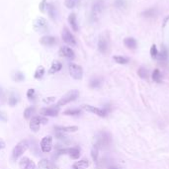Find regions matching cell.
Listing matches in <instances>:
<instances>
[{
  "label": "cell",
  "mask_w": 169,
  "mask_h": 169,
  "mask_svg": "<svg viewBox=\"0 0 169 169\" xmlns=\"http://www.w3.org/2000/svg\"><path fill=\"white\" fill-rule=\"evenodd\" d=\"M29 147V142L27 139H23V141H19L16 144L12 151V158L14 160H17L20 156L23 155V153L28 149Z\"/></svg>",
  "instance_id": "obj_1"
},
{
  "label": "cell",
  "mask_w": 169,
  "mask_h": 169,
  "mask_svg": "<svg viewBox=\"0 0 169 169\" xmlns=\"http://www.w3.org/2000/svg\"><path fill=\"white\" fill-rule=\"evenodd\" d=\"M78 96H79L78 90H70L69 92H67L64 96H62L61 99H59V101L57 102V106L61 107V106L66 105V104L76 100L77 98H78Z\"/></svg>",
  "instance_id": "obj_2"
},
{
  "label": "cell",
  "mask_w": 169,
  "mask_h": 169,
  "mask_svg": "<svg viewBox=\"0 0 169 169\" xmlns=\"http://www.w3.org/2000/svg\"><path fill=\"white\" fill-rule=\"evenodd\" d=\"M48 119L44 116H36L33 117L30 121V129L33 132H38L42 125H46L48 123Z\"/></svg>",
  "instance_id": "obj_3"
},
{
  "label": "cell",
  "mask_w": 169,
  "mask_h": 169,
  "mask_svg": "<svg viewBox=\"0 0 169 169\" xmlns=\"http://www.w3.org/2000/svg\"><path fill=\"white\" fill-rule=\"evenodd\" d=\"M68 70H69V74L71 75V77L76 80H80L82 78V76H83V69L78 64L69 63Z\"/></svg>",
  "instance_id": "obj_4"
},
{
  "label": "cell",
  "mask_w": 169,
  "mask_h": 169,
  "mask_svg": "<svg viewBox=\"0 0 169 169\" xmlns=\"http://www.w3.org/2000/svg\"><path fill=\"white\" fill-rule=\"evenodd\" d=\"M97 142L95 144L98 147H101V146H108L111 142V137L108 133L106 132H101L99 133V137H96Z\"/></svg>",
  "instance_id": "obj_5"
},
{
  "label": "cell",
  "mask_w": 169,
  "mask_h": 169,
  "mask_svg": "<svg viewBox=\"0 0 169 169\" xmlns=\"http://www.w3.org/2000/svg\"><path fill=\"white\" fill-rule=\"evenodd\" d=\"M40 146H41V149L43 152H50L53 148V137L50 135H46V137H43L41 143H40Z\"/></svg>",
  "instance_id": "obj_6"
},
{
  "label": "cell",
  "mask_w": 169,
  "mask_h": 169,
  "mask_svg": "<svg viewBox=\"0 0 169 169\" xmlns=\"http://www.w3.org/2000/svg\"><path fill=\"white\" fill-rule=\"evenodd\" d=\"M61 38L62 40H63V42L65 44H69V46H76V40H75L74 36H73L71 33L68 31L67 28H64L63 30H62V33H61Z\"/></svg>",
  "instance_id": "obj_7"
},
{
  "label": "cell",
  "mask_w": 169,
  "mask_h": 169,
  "mask_svg": "<svg viewBox=\"0 0 169 169\" xmlns=\"http://www.w3.org/2000/svg\"><path fill=\"white\" fill-rule=\"evenodd\" d=\"M41 114L44 116H46V117H57L59 115V106H53V107H46V108H43L41 109Z\"/></svg>",
  "instance_id": "obj_8"
},
{
  "label": "cell",
  "mask_w": 169,
  "mask_h": 169,
  "mask_svg": "<svg viewBox=\"0 0 169 169\" xmlns=\"http://www.w3.org/2000/svg\"><path fill=\"white\" fill-rule=\"evenodd\" d=\"M34 29L37 32H46L48 29V22L43 17H39L36 19L34 23Z\"/></svg>",
  "instance_id": "obj_9"
},
{
  "label": "cell",
  "mask_w": 169,
  "mask_h": 169,
  "mask_svg": "<svg viewBox=\"0 0 169 169\" xmlns=\"http://www.w3.org/2000/svg\"><path fill=\"white\" fill-rule=\"evenodd\" d=\"M82 108H83L85 111H87V112H90V113H92V114H95V115L99 116V117H106L107 114H108V113H107L104 109H99V108L94 107V106L83 105L82 106Z\"/></svg>",
  "instance_id": "obj_10"
},
{
  "label": "cell",
  "mask_w": 169,
  "mask_h": 169,
  "mask_svg": "<svg viewBox=\"0 0 169 169\" xmlns=\"http://www.w3.org/2000/svg\"><path fill=\"white\" fill-rule=\"evenodd\" d=\"M59 55L62 57H66V59H73L75 57V53L73 52L72 48L66 46H61V48H59Z\"/></svg>",
  "instance_id": "obj_11"
},
{
  "label": "cell",
  "mask_w": 169,
  "mask_h": 169,
  "mask_svg": "<svg viewBox=\"0 0 169 169\" xmlns=\"http://www.w3.org/2000/svg\"><path fill=\"white\" fill-rule=\"evenodd\" d=\"M98 50L101 53H106L109 50V41L104 36H101L98 40Z\"/></svg>",
  "instance_id": "obj_12"
},
{
  "label": "cell",
  "mask_w": 169,
  "mask_h": 169,
  "mask_svg": "<svg viewBox=\"0 0 169 169\" xmlns=\"http://www.w3.org/2000/svg\"><path fill=\"white\" fill-rule=\"evenodd\" d=\"M19 166L21 169H37L35 162L32 161L28 157H23L21 159V161L19 162Z\"/></svg>",
  "instance_id": "obj_13"
},
{
  "label": "cell",
  "mask_w": 169,
  "mask_h": 169,
  "mask_svg": "<svg viewBox=\"0 0 169 169\" xmlns=\"http://www.w3.org/2000/svg\"><path fill=\"white\" fill-rule=\"evenodd\" d=\"M57 43V39L53 36H44L40 39V44L44 46H52Z\"/></svg>",
  "instance_id": "obj_14"
},
{
  "label": "cell",
  "mask_w": 169,
  "mask_h": 169,
  "mask_svg": "<svg viewBox=\"0 0 169 169\" xmlns=\"http://www.w3.org/2000/svg\"><path fill=\"white\" fill-rule=\"evenodd\" d=\"M38 166H39V169H59L57 166H55V164L48 161V159H42L39 162V165Z\"/></svg>",
  "instance_id": "obj_15"
},
{
  "label": "cell",
  "mask_w": 169,
  "mask_h": 169,
  "mask_svg": "<svg viewBox=\"0 0 169 169\" xmlns=\"http://www.w3.org/2000/svg\"><path fill=\"white\" fill-rule=\"evenodd\" d=\"M68 23L74 32H77L78 31V24H77V19H76V15L74 13H71V14L68 16Z\"/></svg>",
  "instance_id": "obj_16"
},
{
  "label": "cell",
  "mask_w": 169,
  "mask_h": 169,
  "mask_svg": "<svg viewBox=\"0 0 169 169\" xmlns=\"http://www.w3.org/2000/svg\"><path fill=\"white\" fill-rule=\"evenodd\" d=\"M55 130L62 133H75L78 131L77 126H67V127H55Z\"/></svg>",
  "instance_id": "obj_17"
},
{
  "label": "cell",
  "mask_w": 169,
  "mask_h": 169,
  "mask_svg": "<svg viewBox=\"0 0 169 169\" xmlns=\"http://www.w3.org/2000/svg\"><path fill=\"white\" fill-rule=\"evenodd\" d=\"M46 10H48V13L50 15V17L52 18L53 20L57 19V7L53 5V3H48L46 4Z\"/></svg>",
  "instance_id": "obj_18"
},
{
  "label": "cell",
  "mask_w": 169,
  "mask_h": 169,
  "mask_svg": "<svg viewBox=\"0 0 169 169\" xmlns=\"http://www.w3.org/2000/svg\"><path fill=\"white\" fill-rule=\"evenodd\" d=\"M89 166V161L87 159H81L76 161L72 165V169H86Z\"/></svg>",
  "instance_id": "obj_19"
},
{
  "label": "cell",
  "mask_w": 169,
  "mask_h": 169,
  "mask_svg": "<svg viewBox=\"0 0 169 169\" xmlns=\"http://www.w3.org/2000/svg\"><path fill=\"white\" fill-rule=\"evenodd\" d=\"M61 68H62L61 62L59 61H53L52 66H50V71H48V72H50V74H53V73L59 72V70H61Z\"/></svg>",
  "instance_id": "obj_20"
},
{
  "label": "cell",
  "mask_w": 169,
  "mask_h": 169,
  "mask_svg": "<svg viewBox=\"0 0 169 169\" xmlns=\"http://www.w3.org/2000/svg\"><path fill=\"white\" fill-rule=\"evenodd\" d=\"M67 154L72 159H78L80 156V149L78 147H70L67 148Z\"/></svg>",
  "instance_id": "obj_21"
},
{
  "label": "cell",
  "mask_w": 169,
  "mask_h": 169,
  "mask_svg": "<svg viewBox=\"0 0 169 169\" xmlns=\"http://www.w3.org/2000/svg\"><path fill=\"white\" fill-rule=\"evenodd\" d=\"M125 46L130 50H135L137 48V41L133 38H126L124 41Z\"/></svg>",
  "instance_id": "obj_22"
},
{
  "label": "cell",
  "mask_w": 169,
  "mask_h": 169,
  "mask_svg": "<svg viewBox=\"0 0 169 169\" xmlns=\"http://www.w3.org/2000/svg\"><path fill=\"white\" fill-rule=\"evenodd\" d=\"M152 80L156 83H161L162 81V75L159 69H154L152 72Z\"/></svg>",
  "instance_id": "obj_23"
},
{
  "label": "cell",
  "mask_w": 169,
  "mask_h": 169,
  "mask_svg": "<svg viewBox=\"0 0 169 169\" xmlns=\"http://www.w3.org/2000/svg\"><path fill=\"white\" fill-rule=\"evenodd\" d=\"M35 107L34 106H31V107H28V108L26 109L25 111H24V118L27 120L29 119H32V116L33 114L35 113Z\"/></svg>",
  "instance_id": "obj_24"
},
{
  "label": "cell",
  "mask_w": 169,
  "mask_h": 169,
  "mask_svg": "<svg viewBox=\"0 0 169 169\" xmlns=\"http://www.w3.org/2000/svg\"><path fill=\"white\" fill-rule=\"evenodd\" d=\"M44 67L42 65H40V66H38V68L35 71L34 77L36 79H41L42 77L44 76Z\"/></svg>",
  "instance_id": "obj_25"
},
{
  "label": "cell",
  "mask_w": 169,
  "mask_h": 169,
  "mask_svg": "<svg viewBox=\"0 0 169 169\" xmlns=\"http://www.w3.org/2000/svg\"><path fill=\"white\" fill-rule=\"evenodd\" d=\"M98 155H99V147H98L96 144H94L92 149H91V156H92V159L94 162H97Z\"/></svg>",
  "instance_id": "obj_26"
},
{
  "label": "cell",
  "mask_w": 169,
  "mask_h": 169,
  "mask_svg": "<svg viewBox=\"0 0 169 169\" xmlns=\"http://www.w3.org/2000/svg\"><path fill=\"white\" fill-rule=\"evenodd\" d=\"M81 113V110L79 109H68L63 112V115L65 116H78Z\"/></svg>",
  "instance_id": "obj_27"
},
{
  "label": "cell",
  "mask_w": 169,
  "mask_h": 169,
  "mask_svg": "<svg viewBox=\"0 0 169 169\" xmlns=\"http://www.w3.org/2000/svg\"><path fill=\"white\" fill-rule=\"evenodd\" d=\"M113 59H114V61L119 64H126V63H128L129 62L128 57H122V55H115Z\"/></svg>",
  "instance_id": "obj_28"
},
{
  "label": "cell",
  "mask_w": 169,
  "mask_h": 169,
  "mask_svg": "<svg viewBox=\"0 0 169 169\" xmlns=\"http://www.w3.org/2000/svg\"><path fill=\"white\" fill-rule=\"evenodd\" d=\"M101 83H102V80L100 78H93L90 80L89 86H90L91 88H98L101 86Z\"/></svg>",
  "instance_id": "obj_29"
},
{
  "label": "cell",
  "mask_w": 169,
  "mask_h": 169,
  "mask_svg": "<svg viewBox=\"0 0 169 169\" xmlns=\"http://www.w3.org/2000/svg\"><path fill=\"white\" fill-rule=\"evenodd\" d=\"M137 74H139V76L141 77V78L146 79L148 77V70L144 67H141V68H139V70H137Z\"/></svg>",
  "instance_id": "obj_30"
},
{
  "label": "cell",
  "mask_w": 169,
  "mask_h": 169,
  "mask_svg": "<svg viewBox=\"0 0 169 169\" xmlns=\"http://www.w3.org/2000/svg\"><path fill=\"white\" fill-rule=\"evenodd\" d=\"M103 8H104V3L101 1V0H98L96 3L94 4L93 10H94V12H96V13H100L102 10H103Z\"/></svg>",
  "instance_id": "obj_31"
},
{
  "label": "cell",
  "mask_w": 169,
  "mask_h": 169,
  "mask_svg": "<svg viewBox=\"0 0 169 169\" xmlns=\"http://www.w3.org/2000/svg\"><path fill=\"white\" fill-rule=\"evenodd\" d=\"M155 14H156V10L153 8L147 9V10L144 11V12L142 13V15H143L144 17H154Z\"/></svg>",
  "instance_id": "obj_32"
},
{
  "label": "cell",
  "mask_w": 169,
  "mask_h": 169,
  "mask_svg": "<svg viewBox=\"0 0 169 169\" xmlns=\"http://www.w3.org/2000/svg\"><path fill=\"white\" fill-rule=\"evenodd\" d=\"M24 78H25V76H24L23 73L20 72V71H17V72L14 74V80H15V81H17V82L23 81Z\"/></svg>",
  "instance_id": "obj_33"
},
{
  "label": "cell",
  "mask_w": 169,
  "mask_h": 169,
  "mask_svg": "<svg viewBox=\"0 0 169 169\" xmlns=\"http://www.w3.org/2000/svg\"><path fill=\"white\" fill-rule=\"evenodd\" d=\"M35 95H36V91L35 89L31 88L27 91V97H28L29 100H34L35 99Z\"/></svg>",
  "instance_id": "obj_34"
},
{
  "label": "cell",
  "mask_w": 169,
  "mask_h": 169,
  "mask_svg": "<svg viewBox=\"0 0 169 169\" xmlns=\"http://www.w3.org/2000/svg\"><path fill=\"white\" fill-rule=\"evenodd\" d=\"M157 55H158V52H157V48H156V46L155 44H152L150 48V55L152 59H155V57H157Z\"/></svg>",
  "instance_id": "obj_35"
},
{
  "label": "cell",
  "mask_w": 169,
  "mask_h": 169,
  "mask_svg": "<svg viewBox=\"0 0 169 169\" xmlns=\"http://www.w3.org/2000/svg\"><path fill=\"white\" fill-rule=\"evenodd\" d=\"M8 103H9V105L10 106H15L17 104V98L15 95H11L10 97H9V99H8Z\"/></svg>",
  "instance_id": "obj_36"
},
{
  "label": "cell",
  "mask_w": 169,
  "mask_h": 169,
  "mask_svg": "<svg viewBox=\"0 0 169 169\" xmlns=\"http://www.w3.org/2000/svg\"><path fill=\"white\" fill-rule=\"evenodd\" d=\"M55 137H57V139H65L67 137H65L62 132H59V131H55Z\"/></svg>",
  "instance_id": "obj_37"
},
{
  "label": "cell",
  "mask_w": 169,
  "mask_h": 169,
  "mask_svg": "<svg viewBox=\"0 0 169 169\" xmlns=\"http://www.w3.org/2000/svg\"><path fill=\"white\" fill-rule=\"evenodd\" d=\"M39 8H40V11H41V12H44V8H46V0H42V2L40 3V5H39Z\"/></svg>",
  "instance_id": "obj_38"
},
{
  "label": "cell",
  "mask_w": 169,
  "mask_h": 169,
  "mask_svg": "<svg viewBox=\"0 0 169 169\" xmlns=\"http://www.w3.org/2000/svg\"><path fill=\"white\" fill-rule=\"evenodd\" d=\"M0 121H2V122L7 121V116H6L5 113L1 112V111H0Z\"/></svg>",
  "instance_id": "obj_39"
},
{
  "label": "cell",
  "mask_w": 169,
  "mask_h": 169,
  "mask_svg": "<svg viewBox=\"0 0 169 169\" xmlns=\"http://www.w3.org/2000/svg\"><path fill=\"white\" fill-rule=\"evenodd\" d=\"M124 4H125L124 0H116V2H115V5L117 6V7H123Z\"/></svg>",
  "instance_id": "obj_40"
},
{
  "label": "cell",
  "mask_w": 169,
  "mask_h": 169,
  "mask_svg": "<svg viewBox=\"0 0 169 169\" xmlns=\"http://www.w3.org/2000/svg\"><path fill=\"white\" fill-rule=\"evenodd\" d=\"M55 100V97H46L44 99V103H52Z\"/></svg>",
  "instance_id": "obj_41"
},
{
  "label": "cell",
  "mask_w": 169,
  "mask_h": 169,
  "mask_svg": "<svg viewBox=\"0 0 169 169\" xmlns=\"http://www.w3.org/2000/svg\"><path fill=\"white\" fill-rule=\"evenodd\" d=\"M5 147V142H4L2 139H0V149H3Z\"/></svg>",
  "instance_id": "obj_42"
},
{
  "label": "cell",
  "mask_w": 169,
  "mask_h": 169,
  "mask_svg": "<svg viewBox=\"0 0 169 169\" xmlns=\"http://www.w3.org/2000/svg\"><path fill=\"white\" fill-rule=\"evenodd\" d=\"M4 97V94H3V90H2V88H0V100L3 99Z\"/></svg>",
  "instance_id": "obj_43"
},
{
  "label": "cell",
  "mask_w": 169,
  "mask_h": 169,
  "mask_svg": "<svg viewBox=\"0 0 169 169\" xmlns=\"http://www.w3.org/2000/svg\"><path fill=\"white\" fill-rule=\"evenodd\" d=\"M108 169H121V168L118 167V166H111V167H109Z\"/></svg>",
  "instance_id": "obj_44"
}]
</instances>
